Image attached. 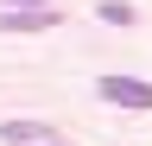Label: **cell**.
Instances as JSON below:
<instances>
[{"instance_id":"cell-1","label":"cell","mask_w":152,"mask_h":146,"mask_svg":"<svg viewBox=\"0 0 152 146\" xmlns=\"http://www.w3.org/2000/svg\"><path fill=\"white\" fill-rule=\"evenodd\" d=\"M95 95L114 102V108H152V83H140V76H102Z\"/></svg>"},{"instance_id":"cell-2","label":"cell","mask_w":152,"mask_h":146,"mask_svg":"<svg viewBox=\"0 0 152 146\" xmlns=\"http://www.w3.org/2000/svg\"><path fill=\"white\" fill-rule=\"evenodd\" d=\"M57 134L45 121H0V146H51Z\"/></svg>"},{"instance_id":"cell-3","label":"cell","mask_w":152,"mask_h":146,"mask_svg":"<svg viewBox=\"0 0 152 146\" xmlns=\"http://www.w3.org/2000/svg\"><path fill=\"white\" fill-rule=\"evenodd\" d=\"M7 32H51L57 26V7H19V13H0Z\"/></svg>"},{"instance_id":"cell-4","label":"cell","mask_w":152,"mask_h":146,"mask_svg":"<svg viewBox=\"0 0 152 146\" xmlns=\"http://www.w3.org/2000/svg\"><path fill=\"white\" fill-rule=\"evenodd\" d=\"M7 7H51V0H7Z\"/></svg>"},{"instance_id":"cell-5","label":"cell","mask_w":152,"mask_h":146,"mask_svg":"<svg viewBox=\"0 0 152 146\" xmlns=\"http://www.w3.org/2000/svg\"><path fill=\"white\" fill-rule=\"evenodd\" d=\"M51 146H57V140H51Z\"/></svg>"}]
</instances>
